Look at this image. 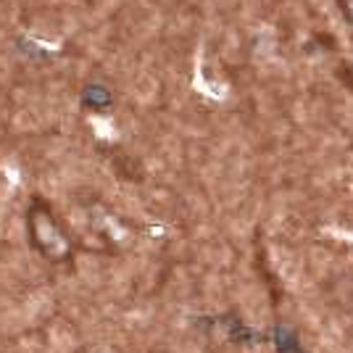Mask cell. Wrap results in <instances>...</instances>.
I'll use <instances>...</instances> for the list:
<instances>
[{
    "label": "cell",
    "instance_id": "obj_2",
    "mask_svg": "<svg viewBox=\"0 0 353 353\" xmlns=\"http://www.w3.org/2000/svg\"><path fill=\"white\" fill-rule=\"evenodd\" d=\"M82 101H85V105H88V108L103 111V108H108V105H111V92H108L105 88H101V85H92V88L85 90Z\"/></svg>",
    "mask_w": 353,
    "mask_h": 353
},
{
    "label": "cell",
    "instance_id": "obj_1",
    "mask_svg": "<svg viewBox=\"0 0 353 353\" xmlns=\"http://www.w3.org/2000/svg\"><path fill=\"white\" fill-rule=\"evenodd\" d=\"M30 235L32 245L40 250L45 259H50V261H63L72 253L69 235L59 227V221L53 219V214L40 206L34 208L30 216Z\"/></svg>",
    "mask_w": 353,
    "mask_h": 353
}]
</instances>
